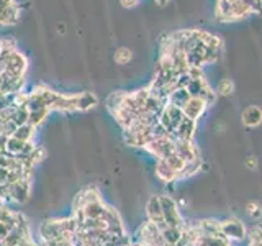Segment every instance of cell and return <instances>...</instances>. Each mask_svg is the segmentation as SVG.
<instances>
[{
	"label": "cell",
	"instance_id": "16",
	"mask_svg": "<svg viewBox=\"0 0 262 246\" xmlns=\"http://www.w3.org/2000/svg\"><path fill=\"white\" fill-rule=\"evenodd\" d=\"M25 145H27V141H21V139L15 138V136H8V139H7V145H5L7 154H10V156H16V154H20V153L23 151Z\"/></svg>",
	"mask_w": 262,
	"mask_h": 246
},
{
	"label": "cell",
	"instance_id": "15",
	"mask_svg": "<svg viewBox=\"0 0 262 246\" xmlns=\"http://www.w3.org/2000/svg\"><path fill=\"white\" fill-rule=\"evenodd\" d=\"M35 130H36V128L33 127V125H30V123H25V125L16 127L15 133H13L12 136L21 139V141H31L33 135H35Z\"/></svg>",
	"mask_w": 262,
	"mask_h": 246
},
{
	"label": "cell",
	"instance_id": "9",
	"mask_svg": "<svg viewBox=\"0 0 262 246\" xmlns=\"http://www.w3.org/2000/svg\"><path fill=\"white\" fill-rule=\"evenodd\" d=\"M146 217L149 221L158 225V228L162 230L167 227L166 220H164V215H162V207H161V200H159V195H152L149 202L146 205Z\"/></svg>",
	"mask_w": 262,
	"mask_h": 246
},
{
	"label": "cell",
	"instance_id": "20",
	"mask_svg": "<svg viewBox=\"0 0 262 246\" xmlns=\"http://www.w3.org/2000/svg\"><path fill=\"white\" fill-rule=\"evenodd\" d=\"M131 59H133V53H131V49L125 48V46H121L118 48L117 51H115V63H118L121 66H125L128 64Z\"/></svg>",
	"mask_w": 262,
	"mask_h": 246
},
{
	"label": "cell",
	"instance_id": "23",
	"mask_svg": "<svg viewBox=\"0 0 262 246\" xmlns=\"http://www.w3.org/2000/svg\"><path fill=\"white\" fill-rule=\"evenodd\" d=\"M246 168H248L249 171H256L257 169V158H254V156H249V158L248 159H246Z\"/></svg>",
	"mask_w": 262,
	"mask_h": 246
},
{
	"label": "cell",
	"instance_id": "25",
	"mask_svg": "<svg viewBox=\"0 0 262 246\" xmlns=\"http://www.w3.org/2000/svg\"><path fill=\"white\" fill-rule=\"evenodd\" d=\"M120 4L125 8H135L139 4V0H120Z\"/></svg>",
	"mask_w": 262,
	"mask_h": 246
},
{
	"label": "cell",
	"instance_id": "21",
	"mask_svg": "<svg viewBox=\"0 0 262 246\" xmlns=\"http://www.w3.org/2000/svg\"><path fill=\"white\" fill-rule=\"evenodd\" d=\"M30 120V110L27 109V107H16L15 110V115H13V121L16 123V125H25V123H28Z\"/></svg>",
	"mask_w": 262,
	"mask_h": 246
},
{
	"label": "cell",
	"instance_id": "26",
	"mask_svg": "<svg viewBox=\"0 0 262 246\" xmlns=\"http://www.w3.org/2000/svg\"><path fill=\"white\" fill-rule=\"evenodd\" d=\"M169 2H170V0H156V4H158V5H161V7L167 5Z\"/></svg>",
	"mask_w": 262,
	"mask_h": 246
},
{
	"label": "cell",
	"instance_id": "4",
	"mask_svg": "<svg viewBox=\"0 0 262 246\" xmlns=\"http://www.w3.org/2000/svg\"><path fill=\"white\" fill-rule=\"evenodd\" d=\"M159 200H161V207H162V215L166 223L169 227H179V228H184L185 225V220L182 217L179 209V203L176 202V199L172 195H159Z\"/></svg>",
	"mask_w": 262,
	"mask_h": 246
},
{
	"label": "cell",
	"instance_id": "7",
	"mask_svg": "<svg viewBox=\"0 0 262 246\" xmlns=\"http://www.w3.org/2000/svg\"><path fill=\"white\" fill-rule=\"evenodd\" d=\"M7 187H8V202H15V203L27 202L31 192V174L23 176L16 182Z\"/></svg>",
	"mask_w": 262,
	"mask_h": 246
},
{
	"label": "cell",
	"instance_id": "14",
	"mask_svg": "<svg viewBox=\"0 0 262 246\" xmlns=\"http://www.w3.org/2000/svg\"><path fill=\"white\" fill-rule=\"evenodd\" d=\"M190 97L192 95L188 94V90L185 87H179V89H176L174 92L169 95V104L177 105V107L182 109V107L188 102V98H190Z\"/></svg>",
	"mask_w": 262,
	"mask_h": 246
},
{
	"label": "cell",
	"instance_id": "24",
	"mask_svg": "<svg viewBox=\"0 0 262 246\" xmlns=\"http://www.w3.org/2000/svg\"><path fill=\"white\" fill-rule=\"evenodd\" d=\"M8 233H10V228H8L4 221H0V241H4Z\"/></svg>",
	"mask_w": 262,
	"mask_h": 246
},
{
	"label": "cell",
	"instance_id": "8",
	"mask_svg": "<svg viewBox=\"0 0 262 246\" xmlns=\"http://www.w3.org/2000/svg\"><path fill=\"white\" fill-rule=\"evenodd\" d=\"M210 109V105L203 100V98L200 97H190L188 98V102L182 107V112L187 118H192L195 121H199L205 113H207V110Z\"/></svg>",
	"mask_w": 262,
	"mask_h": 246
},
{
	"label": "cell",
	"instance_id": "5",
	"mask_svg": "<svg viewBox=\"0 0 262 246\" xmlns=\"http://www.w3.org/2000/svg\"><path fill=\"white\" fill-rule=\"evenodd\" d=\"M184 118V112L180 107L177 105H172V104H166V107H164V110L161 113L159 117V123L162 125V128L167 131L169 135L176 136V130L179 127L180 120Z\"/></svg>",
	"mask_w": 262,
	"mask_h": 246
},
{
	"label": "cell",
	"instance_id": "13",
	"mask_svg": "<svg viewBox=\"0 0 262 246\" xmlns=\"http://www.w3.org/2000/svg\"><path fill=\"white\" fill-rule=\"evenodd\" d=\"M234 80L231 77H225V79H220V82L215 87V92L218 97H229L234 94Z\"/></svg>",
	"mask_w": 262,
	"mask_h": 246
},
{
	"label": "cell",
	"instance_id": "2",
	"mask_svg": "<svg viewBox=\"0 0 262 246\" xmlns=\"http://www.w3.org/2000/svg\"><path fill=\"white\" fill-rule=\"evenodd\" d=\"M188 84H187V90L188 94H190L192 97H200L203 98L205 102H207L210 107L216 102V92L215 89L211 87L210 80L207 79V76H205V72L202 68H190L188 69Z\"/></svg>",
	"mask_w": 262,
	"mask_h": 246
},
{
	"label": "cell",
	"instance_id": "17",
	"mask_svg": "<svg viewBox=\"0 0 262 246\" xmlns=\"http://www.w3.org/2000/svg\"><path fill=\"white\" fill-rule=\"evenodd\" d=\"M182 230L184 228H179V227H166L162 230V236H164V240H166L167 243L170 244H177L179 240H180V236H182Z\"/></svg>",
	"mask_w": 262,
	"mask_h": 246
},
{
	"label": "cell",
	"instance_id": "6",
	"mask_svg": "<svg viewBox=\"0 0 262 246\" xmlns=\"http://www.w3.org/2000/svg\"><path fill=\"white\" fill-rule=\"evenodd\" d=\"M221 225V232L225 233V236L228 240L231 241H244L246 238H248V233L249 230L246 227L239 218H226V220H221L220 221Z\"/></svg>",
	"mask_w": 262,
	"mask_h": 246
},
{
	"label": "cell",
	"instance_id": "10",
	"mask_svg": "<svg viewBox=\"0 0 262 246\" xmlns=\"http://www.w3.org/2000/svg\"><path fill=\"white\" fill-rule=\"evenodd\" d=\"M241 121L246 128H257L262 125V109L259 105H248L241 113Z\"/></svg>",
	"mask_w": 262,
	"mask_h": 246
},
{
	"label": "cell",
	"instance_id": "11",
	"mask_svg": "<svg viewBox=\"0 0 262 246\" xmlns=\"http://www.w3.org/2000/svg\"><path fill=\"white\" fill-rule=\"evenodd\" d=\"M196 127H199V121H195L192 118H187L184 115V118L180 120L179 127L176 130V138L185 139V141H193V138L196 135Z\"/></svg>",
	"mask_w": 262,
	"mask_h": 246
},
{
	"label": "cell",
	"instance_id": "18",
	"mask_svg": "<svg viewBox=\"0 0 262 246\" xmlns=\"http://www.w3.org/2000/svg\"><path fill=\"white\" fill-rule=\"evenodd\" d=\"M49 110H51V109H48V107H41V109H38V110H30V120H28V123L35 127V128L39 127L41 123L45 121V118L48 117Z\"/></svg>",
	"mask_w": 262,
	"mask_h": 246
},
{
	"label": "cell",
	"instance_id": "27",
	"mask_svg": "<svg viewBox=\"0 0 262 246\" xmlns=\"http://www.w3.org/2000/svg\"><path fill=\"white\" fill-rule=\"evenodd\" d=\"M2 48H4V41L0 39V51H2Z\"/></svg>",
	"mask_w": 262,
	"mask_h": 246
},
{
	"label": "cell",
	"instance_id": "3",
	"mask_svg": "<svg viewBox=\"0 0 262 246\" xmlns=\"http://www.w3.org/2000/svg\"><path fill=\"white\" fill-rule=\"evenodd\" d=\"M176 145H177V138L172 135H162L154 138L152 141L146 145L144 151H147L151 156H154L156 159H164L170 156L172 153H176Z\"/></svg>",
	"mask_w": 262,
	"mask_h": 246
},
{
	"label": "cell",
	"instance_id": "12",
	"mask_svg": "<svg viewBox=\"0 0 262 246\" xmlns=\"http://www.w3.org/2000/svg\"><path fill=\"white\" fill-rule=\"evenodd\" d=\"M202 166H203V161L202 158H196V159H192V161H187L184 169L180 171V174L177 176V182H180V180H187L193 177L196 172L202 171Z\"/></svg>",
	"mask_w": 262,
	"mask_h": 246
},
{
	"label": "cell",
	"instance_id": "22",
	"mask_svg": "<svg viewBox=\"0 0 262 246\" xmlns=\"http://www.w3.org/2000/svg\"><path fill=\"white\" fill-rule=\"evenodd\" d=\"M246 212H248V215L254 220H259L262 217V207H260V203L259 202H248L246 203Z\"/></svg>",
	"mask_w": 262,
	"mask_h": 246
},
{
	"label": "cell",
	"instance_id": "1",
	"mask_svg": "<svg viewBox=\"0 0 262 246\" xmlns=\"http://www.w3.org/2000/svg\"><path fill=\"white\" fill-rule=\"evenodd\" d=\"M252 8L244 0H216L215 4V18L218 23H237L251 18Z\"/></svg>",
	"mask_w": 262,
	"mask_h": 246
},
{
	"label": "cell",
	"instance_id": "19",
	"mask_svg": "<svg viewBox=\"0 0 262 246\" xmlns=\"http://www.w3.org/2000/svg\"><path fill=\"white\" fill-rule=\"evenodd\" d=\"M98 104V98L92 94V92H84L79 94V110H89L94 109V107Z\"/></svg>",
	"mask_w": 262,
	"mask_h": 246
}]
</instances>
